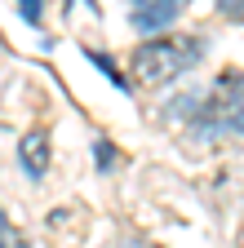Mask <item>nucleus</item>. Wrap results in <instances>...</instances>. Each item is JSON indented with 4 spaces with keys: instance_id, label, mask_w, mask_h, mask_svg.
<instances>
[{
    "instance_id": "9d476101",
    "label": "nucleus",
    "mask_w": 244,
    "mask_h": 248,
    "mask_svg": "<svg viewBox=\"0 0 244 248\" xmlns=\"http://www.w3.org/2000/svg\"><path fill=\"white\" fill-rule=\"evenodd\" d=\"M0 248H5V244H0Z\"/></svg>"
},
{
    "instance_id": "6e6552de",
    "label": "nucleus",
    "mask_w": 244,
    "mask_h": 248,
    "mask_svg": "<svg viewBox=\"0 0 244 248\" xmlns=\"http://www.w3.org/2000/svg\"><path fill=\"white\" fill-rule=\"evenodd\" d=\"M0 244H5V213H0Z\"/></svg>"
},
{
    "instance_id": "20e7f679",
    "label": "nucleus",
    "mask_w": 244,
    "mask_h": 248,
    "mask_svg": "<svg viewBox=\"0 0 244 248\" xmlns=\"http://www.w3.org/2000/svg\"><path fill=\"white\" fill-rule=\"evenodd\" d=\"M218 14H222V18L244 22V0H218Z\"/></svg>"
},
{
    "instance_id": "0eeeda50",
    "label": "nucleus",
    "mask_w": 244,
    "mask_h": 248,
    "mask_svg": "<svg viewBox=\"0 0 244 248\" xmlns=\"http://www.w3.org/2000/svg\"><path fill=\"white\" fill-rule=\"evenodd\" d=\"M231 124H235V129H244V107H240V111L231 115Z\"/></svg>"
},
{
    "instance_id": "f257e3e1",
    "label": "nucleus",
    "mask_w": 244,
    "mask_h": 248,
    "mask_svg": "<svg viewBox=\"0 0 244 248\" xmlns=\"http://www.w3.org/2000/svg\"><path fill=\"white\" fill-rule=\"evenodd\" d=\"M200 58V40H187V36H156V40H142L133 49V84L138 89H164L173 84L182 71H191Z\"/></svg>"
},
{
    "instance_id": "423d86ee",
    "label": "nucleus",
    "mask_w": 244,
    "mask_h": 248,
    "mask_svg": "<svg viewBox=\"0 0 244 248\" xmlns=\"http://www.w3.org/2000/svg\"><path fill=\"white\" fill-rule=\"evenodd\" d=\"M94 160H98V164H111V146H107V142L94 146Z\"/></svg>"
},
{
    "instance_id": "7ed1b4c3",
    "label": "nucleus",
    "mask_w": 244,
    "mask_h": 248,
    "mask_svg": "<svg viewBox=\"0 0 244 248\" xmlns=\"http://www.w3.org/2000/svg\"><path fill=\"white\" fill-rule=\"evenodd\" d=\"M18 164L27 169V177H45V169H49V138L40 129H32L18 142Z\"/></svg>"
},
{
    "instance_id": "39448f33",
    "label": "nucleus",
    "mask_w": 244,
    "mask_h": 248,
    "mask_svg": "<svg viewBox=\"0 0 244 248\" xmlns=\"http://www.w3.org/2000/svg\"><path fill=\"white\" fill-rule=\"evenodd\" d=\"M18 9H22V18L32 22V27L40 22V0H18Z\"/></svg>"
},
{
    "instance_id": "1a4fd4ad",
    "label": "nucleus",
    "mask_w": 244,
    "mask_h": 248,
    "mask_svg": "<svg viewBox=\"0 0 244 248\" xmlns=\"http://www.w3.org/2000/svg\"><path fill=\"white\" fill-rule=\"evenodd\" d=\"M178 5H187V0H178Z\"/></svg>"
},
{
    "instance_id": "f03ea898",
    "label": "nucleus",
    "mask_w": 244,
    "mask_h": 248,
    "mask_svg": "<svg viewBox=\"0 0 244 248\" xmlns=\"http://www.w3.org/2000/svg\"><path fill=\"white\" fill-rule=\"evenodd\" d=\"M178 9H182L178 0H133L129 22H133L138 31H164V27H173Z\"/></svg>"
}]
</instances>
